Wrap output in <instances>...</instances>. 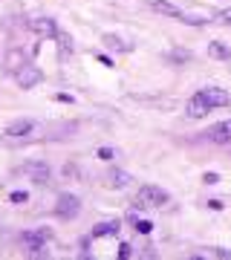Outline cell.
Returning <instances> with one entry per match:
<instances>
[{"mask_svg":"<svg viewBox=\"0 0 231 260\" xmlns=\"http://www.w3.org/2000/svg\"><path fill=\"white\" fill-rule=\"evenodd\" d=\"M102 41H104V47H107V49H116V52H127V49H130L119 35H104Z\"/></svg>","mask_w":231,"mask_h":260,"instance_id":"cell-16","label":"cell"},{"mask_svg":"<svg viewBox=\"0 0 231 260\" xmlns=\"http://www.w3.org/2000/svg\"><path fill=\"white\" fill-rule=\"evenodd\" d=\"M29 29L35 32L38 38H55L58 35V23H55V18H32L29 20Z\"/></svg>","mask_w":231,"mask_h":260,"instance_id":"cell-5","label":"cell"},{"mask_svg":"<svg viewBox=\"0 0 231 260\" xmlns=\"http://www.w3.org/2000/svg\"><path fill=\"white\" fill-rule=\"evenodd\" d=\"M211 110H214V107L208 104V99L203 95V90L191 95V102H188V107H185V113H188L191 119H205V116H208Z\"/></svg>","mask_w":231,"mask_h":260,"instance_id":"cell-4","label":"cell"},{"mask_svg":"<svg viewBox=\"0 0 231 260\" xmlns=\"http://www.w3.org/2000/svg\"><path fill=\"white\" fill-rule=\"evenodd\" d=\"M55 41H58V55H61V58L73 55V38H70V35H64V32H58V35H55Z\"/></svg>","mask_w":231,"mask_h":260,"instance_id":"cell-15","label":"cell"},{"mask_svg":"<svg viewBox=\"0 0 231 260\" xmlns=\"http://www.w3.org/2000/svg\"><path fill=\"white\" fill-rule=\"evenodd\" d=\"M203 95L208 99V104H211L214 110H217V107H228L231 104V93H225L222 87H205Z\"/></svg>","mask_w":231,"mask_h":260,"instance_id":"cell-8","label":"cell"},{"mask_svg":"<svg viewBox=\"0 0 231 260\" xmlns=\"http://www.w3.org/2000/svg\"><path fill=\"white\" fill-rule=\"evenodd\" d=\"M32 130H35V121L32 119H15V121H9L6 136H12V139H23V136H29Z\"/></svg>","mask_w":231,"mask_h":260,"instance_id":"cell-10","label":"cell"},{"mask_svg":"<svg viewBox=\"0 0 231 260\" xmlns=\"http://www.w3.org/2000/svg\"><path fill=\"white\" fill-rule=\"evenodd\" d=\"M182 23H188V26H205L208 18H200V15H182Z\"/></svg>","mask_w":231,"mask_h":260,"instance_id":"cell-17","label":"cell"},{"mask_svg":"<svg viewBox=\"0 0 231 260\" xmlns=\"http://www.w3.org/2000/svg\"><path fill=\"white\" fill-rule=\"evenodd\" d=\"M217 23H222V26H231V9H222L220 15H217Z\"/></svg>","mask_w":231,"mask_h":260,"instance_id":"cell-20","label":"cell"},{"mask_svg":"<svg viewBox=\"0 0 231 260\" xmlns=\"http://www.w3.org/2000/svg\"><path fill=\"white\" fill-rule=\"evenodd\" d=\"M58 102H64V104H73V95H67V93H61V95H55Z\"/></svg>","mask_w":231,"mask_h":260,"instance_id":"cell-26","label":"cell"},{"mask_svg":"<svg viewBox=\"0 0 231 260\" xmlns=\"http://www.w3.org/2000/svg\"><path fill=\"white\" fill-rule=\"evenodd\" d=\"M211 254H214V257H231V251H225V249H214Z\"/></svg>","mask_w":231,"mask_h":260,"instance_id":"cell-25","label":"cell"},{"mask_svg":"<svg viewBox=\"0 0 231 260\" xmlns=\"http://www.w3.org/2000/svg\"><path fill=\"white\" fill-rule=\"evenodd\" d=\"M136 232L150 234V232H153V223H150V220H139V223H136Z\"/></svg>","mask_w":231,"mask_h":260,"instance_id":"cell-19","label":"cell"},{"mask_svg":"<svg viewBox=\"0 0 231 260\" xmlns=\"http://www.w3.org/2000/svg\"><path fill=\"white\" fill-rule=\"evenodd\" d=\"M64 177H78V168H75V165H64Z\"/></svg>","mask_w":231,"mask_h":260,"instance_id":"cell-24","label":"cell"},{"mask_svg":"<svg viewBox=\"0 0 231 260\" xmlns=\"http://www.w3.org/2000/svg\"><path fill=\"white\" fill-rule=\"evenodd\" d=\"M119 232H121V223H119V220H104V223L92 225L90 237H92V240H102V237H116Z\"/></svg>","mask_w":231,"mask_h":260,"instance_id":"cell-9","label":"cell"},{"mask_svg":"<svg viewBox=\"0 0 231 260\" xmlns=\"http://www.w3.org/2000/svg\"><path fill=\"white\" fill-rule=\"evenodd\" d=\"M55 214L61 220H75V217L81 214V200L75 194H61L55 200Z\"/></svg>","mask_w":231,"mask_h":260,"instance_id":"cell-2","label":"cell"},{"mask_svg":"<svg viewBox=\"0 0 231 260\" xmlns=\"http://www.w3.org/2000/svg\"><path fill=\"white\" fill-rule=\"evenodd\" d=\"M153 12L165 15V18H174V20H182V15H185L182 9H176L171 0H153Z\"/></svg>","mask_w":231,"mask_h":260,"instance_id":"cell-12","label":"cell"},{"mask_svg":"<svg viewBox=\"0 0 231 260\" xmlns=\"http://www.w3.org/2000/svg\"><path fill=\"white\" fill-rule=\"evenodd\" d=\"M116 153H113V148H98V159H113Z\"/></svg>","mask_w":231,"mask_h":260,"instance_id":"cell-23","label":"cell"},{"mask_svg":"<svg viewBox=\"0 0 231 260\" xmlns=\"http://www.w3.org/2000/svg\"><path fill=\"white\" fill-rule=\"evenodd\" d=\"M9 200H12L15 205H23V203L29 200V194H26V191H12V197H9Z\"/></svg>","mask_w":231,"mask_h":260,"instance_id":"cell-18","label":"cell"},{"mask_svg":"<svg viewBox=\"0 0 231 260\" xmlns=\"http://www.w3.org/2000/svg\"><path fill=\"white\" fill-rule=\"evenodd\" d=\"M3 64H6V70L15 75L20 67L29 64V58H26V52H23V49H9V52H6V58H3Z\"/></svg>","mask_w":231,"mask_h":260,"instance_id":"cell-11","label":"cell"},{"mask_svg":"<svg viewBox=\"0 0 231 260\" xmlns=\"http://www.w3.org/2000/svg\"><path fill=\"white\" fill-rule=\"evenodd\" d=\"M168 200H171V194H168L165 188H159V185H142L136 191L133 205H136V208H162Z\"/></svg>","mask_w":231,"mask_h":260,"instance_id":"cell-1","label":"cell"},{"mask_svg":"<svg viewBox=\"0 0 231 260\" xmlns=\"http://www.w3.org/2000/svg\"><path fill=\"white\" fill-rule=\"evenodd\" d=\"M23 174H26L35 185H46V182H49V177H52L49 165H44V162H26V165H23Z\"/></svg>","mask_w":231,"mask_h":260,"instance_id":"cell-6","label":"cell"},{"mask_svg":"<svg viewBox=\"0 0 231 260\" xmlns=\"http://www.w3.org/2000/svg\"><path fill=\"white\" fill-rule=\"evenodd\" d=\"M208 139L214 145H231V119L217 121L214 127H208Z\"/></svg>","mask_w":231,"mask_h":260,"instance_id":"cell-7","label":"cell"},{"mask_svg":"<svg viewBox=\"0 0 231 260\" xmlns=\"http://www.w3.org/2000/svg\"><path fill=\"white\" fill-rule=\"evenodd\" d=\"M15 81H18V87H23V90H32V87H38V84L44 81V73H41L35 64H26L15 73Z\"/></svg>","mask_w":231,"mask_h":260,"instance_id":"cell-3","label":"cell"},{"mask_svg":"<svg viewBox=\"0 0 231 260\" xmlns=\"http://www.w3.org/2000/svg\"><path fill=\"white\" fill-rule=\"evenodd\" d=\"M130 254H133V246H130V243H121V246H119V257L127 260Z\"/></svg>","mask_w":231,"mask_h":260,"instance_id":"cell-21","label":"cell"},{"mask_svg":"<svg viewBox=\"0 0 231 260\" xmlns=\"http://www.w3.org/2000/svg\"><path fill=\"white\" fill-rule=\"evenodd\" d=\"M203 182H208V185H217V182H220V174H214V171H208V174L203 177Z\"/></svg>","mask_w":231,"mask_h":260,"instance_id":"cell-22","label":"cell"},{"mask_svg":"<svg viewBox=\"0 0 231 260\" xmlns=\"http://www.w3.org/2000/svg\"><path fill=\"white\" fill-rule=\"evenodd\" d=\"M127 185H130L127 171H110L107 174V188H127Z\"/></svg>","mask_w":231,"mask_h":260,"instance_id":"cell-14","label":"cell"},{"mask_svg":"<svg viewBox=\"0 0 231 260\" xmlns=\"http://www.w3.org/2000/svg\"><path fill=\"white\" fill-rule=\"evenodd\" d=\"M208 55L217 58V61H231V49L222 44V41H211L208 44Z\"/></svg>","mask_w":231,"mask_h":260,"instance_id":"cell-13","label":"cell"}]
</instances>
